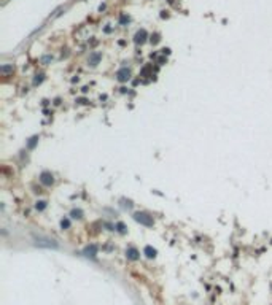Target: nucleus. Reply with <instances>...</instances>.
Here are the masks:
<instances>
[{"mask_svg": "<svg viewBox=\"0 0 272 305\" xmlns=\"http://www.w3.org/2000/svg\"><path fill=\"white\" fill-rule=\"evenodd\" d=\"M134 216V219H135L137 222H140V224H143V226H147V227H151L153 224H155V221H153V216H150L148 213H145V212H135L132 214Z\"/></svg>", "mask_w": 272, "mask_h": 305, "instance_id": "obj_1", "label": "nucleus"}, {"mask_svg": "<svg viewBox=\"0 0 272 305\" xmlns=\"http://www.w3.org/2000/svg\"><path fill=\"white\" fill-rule=\"evenodd\" d=\"M51 61H53V56H43V57H42V64H43V65H46V64H48V62H51Z\"/></svg>", "mask_w": 272, "mask_h": 305, "instance_id": "obj_18", "label": "nucleus"}, {"mask_svg": "<svg viewBox=\"0 0 272 305\" xmlns=\"http://www.w3.org/2000/svg\"><path fill=\"white\" fill-rule=\"evenodd\" d=\"M159 40H161V38H159V33H153V35H151V43H153V45L159 43Z\"/></svg>", "mask_w": 272, "mask_h": 305, "instance_id": "obj_17", "label": "nucleus"}, {"mask_svg": "<svg viewBox=\"0 0 272 305\" xmlns=\"http://www.w3.org/2000/svg\"><path fill=\"white\" fill-rule=\"evenodd\" d=\"M61 227H62V229H69V227H70V221L67 219V218L61 221Z\"/></svg>", "mask_w": 272, "mask_h": 305, "instance_id": "obj_16", "label": "nucleus"}, {"mask_svg": "<svg viewBox=\"0 0 272 305\" xmlns=\"http://www.w3.org/2000/svg\"><path fill=\"white\" fill-rule=\"evenodd\" d=\"M115 229H116L120 234H126V232H127V230H126V226L123 224V222H116V224H115Z\"/></svg>", "mask_w": 272, "mask_h": 305, "instance_id": "obj_13", "label": "nucleus"}, {"mask_svg": "<svg viewBox=\"0 0 272 305\" xmlns=\"http://www.w3.org/2000/svg\"><path fill=\"white\" fill-rule=\"evenodd\" d=\"M40 183L43 186H51L54 183V177L51 172H42L40 173Z\"/></svg>", "mask_w": 272, "mask_h": 305, "instance_id": "obj_2", "label": "nucleus"}, {"mask_svg": "<svg viewBox=\"0 0 272 305\" xmlns=\"http://www.w3.org/2000/svg\"><path fill=\"white\" fill-rule=\"evenodd\" d=\"M126 256H127V259L131 261H137L140 257V253L137 251V248H134V246H129L127 249H126Z\"/></svg>", "mask_w": 272, "mask_h": 305, "instance_id": "obj_6", "label": "nucleus"}, {"mask_svg": "<svg viewBox=\"0 0 272 305\" xmlns=\"http://www.w3.org/2000/svg\"><path fill=\"white\" fill-rule=\"evenodd\" d=\"M46 205H48V202H46V200H38L37 205H35V208H37L38 212H43V210L46 208Z\"/></svg>", "mask_w": 272, "mask_h": 305, "instance_id": "obj_11", "label": "nucleus"}, {"mask_svg": "<svg viewBox=\"0 0 272 305\" xmlns=\"http://www.w3.org/2000/svg\"><path fill=\"white\" fill-rule=\"evenodd\" d=\"M116 78H118V81H121V83H126V81H129L131 80V70L129 68H120L116 72Z\"/></svg>", "mask_w": 272, "mask_h": 305, "instance_id": "obj_3", "label": "nucleus"}, {"mask_svg": "<svg viewBox=\"0 0 272 305\" xmlns=\"http://www.w3.org/2000/svg\"><path fill=\"white\" fill-rule=\"evenodd\" d=\"M70 216H72L73 219H81V218H83V210H80V208H73L72 213H70Z\"/></svg>", "mask_w": 272, "mask_h": 305, "instance_id": "obj_10", "label": "nucleus"}, {"mask_svg": "<svg viewBox=\"0 0 272 305\" xmlns=\"http://www.w3.org/2000/svg\"><path fill=\"white\" fill-rule=\"evenodd\" d=\"M129 21H131V18L126 16V14H121V16H120V24H127Z\"/></svg>", "mask_w": 272, "mask_h": 305, "instance_id": "obj_15", "label": "nucleus"}, {"mask_svg": "<svg viewBox=\"0 0 272 305\" xmlns=\"http://www.w3.org/2000/svg\"><path fill=\"white\" fill-rule=\"evenodd\" d=\"M161 51H162V54H170V49H169V48H164V49H161Z\"/></svg>", "mask_w": 272, "mask_h": 305, "instance_id": "obj_20", "label": "nucleus"}, {"mask_svg": "<svg viewBox=\"0 0 272 305\" xmlns=\"http://www.w3.org/2000/svg\"><path fill=\"white\" fill-rule=\"evenodd\" d=\"M0 72H2V75H6V73L13 72V65H2V67H0Z\"/></svg>", "mask_w": 272, "mask_h": 305, "instance_id": "obj_12", "label": "nucleus"}, {"mask_svg": "<svg viewBox=\"0 0 272 305\" xmlns=\"http://www.w3.org/2000/svg\"><path fill=\"white\" fill-rule=\"evenodd\" d=\"M145 256L148 257V259H153V257H156V249L151 248V246H145Z\"/></svg>", "mask_w": 272, "mask_h": 305, "instance_id": "obj_9", "label": "nucleus"}, {"mask_svg": "<svg viewBox=\"0 0 272 305\" xmlns=\"http://www.w3.org/2000/svg\"><path fill=\"white\" fill-rule=\"evenodd\" d=\"M84 254H86V256H91V257H96V254H97V246H96V245H89V246H86Z\"/></svg>", "mask_w": 272, "mask_h": 305, "instance_id": "obj_8", "label": "nucleus"}, {"mask_svg": "<svg viewBox=\"0 0 272 305\" xmlns=\"http://www.w3.org/2000/svg\"><path fill=\"white\" fill-rule=\"evenodd\" d=\"M37 142H38V137H32V138L27 142V148H30V150H32L35 145H37Z\"/></svg>", "mask_w": 272, "mask_h": 305, "instance_id": "obj_14", "label": "nucleus"}, {"mask_svg": "<svg viewBox=\"0 0 272 305\" xmlns=\"http://www.w3.org/2000/svg\"><path fill=\"white\" fill-rule=\"evenodd\" d=\"M37 245L48 246V248H57V243H54V240H49V238H37Z\"/></svg>", "mask_w": 272, "mask_h": 305, "instance_id": "obj_7", "label": "nucleus"}, {"mask_svg": "<svg viewBox=\"0 0 272 305\" xmlns=\"http://www.w3.org/2000/svg\"><path fill=\"white\" fill-rule=\"evenodd\" d=\"M42 81H43V75H42V73H40V75H37V76L34 78V84H35V86H37V84H40Z\"/></svg>", "mask_w": 272, "mask_h": 305, "instance_id": "obj_19", "label": "nucleus"}, {"mask_svg": "<svg viewBox=\"0 0 272 305\" xmlns=\"http://www.w3.org/2000/svg\"><path fill=\"white\" fill-rule=\"evenodd\" d=\"M147 37H148L147 30L142 29V30H139V32L135 33V37H134V41H135L137 45H143V43L147 41Z\"/></svg>", "mask_w": 272, "mask_h": 305, "instance_id": "obj_4", "label": "nucleus"}, {"mask_svg": "<svg viewBox=\"0 0 272 305\" xmlns=\"http://www.w3.org/2000/svg\"><path fill=\"white\" fill-rule=\"evenodd\" d=\"M100 59H102V54L100 53H91L89 54V59H88V64L91 65V67H96V65L100 62Z\"/></svg>", "mask_w": 272, "mask_h": 305, "instance_id": "obj_5", "label": "nucleus"}]
</instances>
